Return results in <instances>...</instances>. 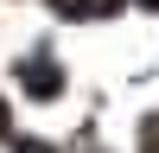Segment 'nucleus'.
<instances>
[{
  "label": "nucleus",
  "instance_id": "1",
  "mask_svg": "<svg viewBox=\"0 0 159 153\" xmlns=\"http://www.w3.org/2000/svg\"><path fill=\"white\" fill-rule=\"evenodd\" d=\"M32 89H57V70L51 64H32Z\"/></svg>",
  "mask_w": 159,
  "mask_h": 153
},
{
  "label": "nucleus",
  "instance_id": "2",
  "mask_svg": "<svg viewBox=\"0 0 159 153\" xmlns=\"http://www.w3.org/2000/svg\"><path fill=\"white\" fill-rule=\"evenodd\" d=\"M19 153H45V147H38V140H32V147H19Z\"/></svg>",
  "mask_w": 159,
  "mask_h": 153
},
{
  "label": "nucleus",
  "instance_id": "3",
  "mask_svg": "<svg viewBox=\"0 0 159 153\" xmlns=\"http://www.w3.org/2000/svg\"><path fill=\"white\" fill-rule=\"evenodd\" d=\"M147 7H159V0H147Z\"/></svg>",
  "mask_w": 159,
  "mask_h": 153
}]
</instances>
